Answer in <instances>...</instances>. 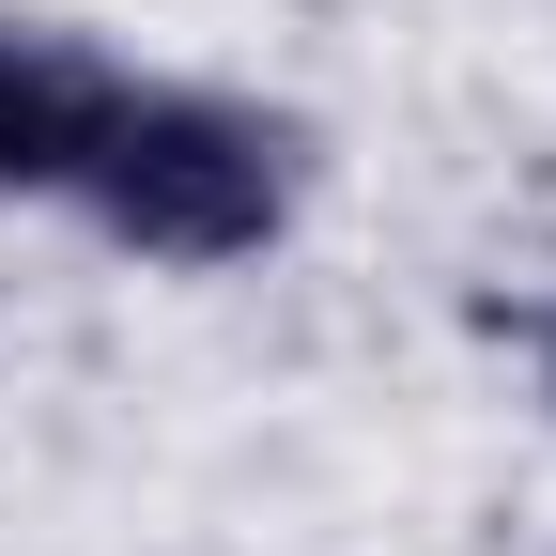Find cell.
<instances>
[{
  "mask_svg": "<svg viewBox=\"0 0 556 556\" xmlns=\"http://www.w3.org/2000/svg\"><path fill=\"white\" fill-rule=\"evenodd\" d=\"M124 78L93 47H62V31H0V201H47V186H78L93 170V139H109Z\"/></svg>",
  "mask_w": 556,
  "mask_h": 556,
  "instance_id": "7a4b0ae2",
  "label": "cell"
},
{
  "mask_svg": "<svg viewBox=\"0 0 556 556\" xmlns=\"http://www.w3.org/2000/svg\"><path fill=\"white\" fill-rule=\"evenodd\" d=\"M78 201L139 263H248L278 217H294V139H278L263 109H232V93H139L124 78Z\"/></svg>",
  "mask_w": 556,
  "mask_h": 556,
  "instance_id": "6da1fadb",
  "label": "cell"
},
{
  "mask_svg": "<svg viewBox=\"0 0 556 556\" xmlns=\"http://www.w3.org/2000/svg\"><path fill=\"white\" fill-rule=\"evenodd\" d=\"M541 387H556V309H541Z\"/></svg>",
  "mask_w": 556,
  "mask_h": 556,
  "instance_id": "3957f363",
  "label": "cell"
}]
</instances>
